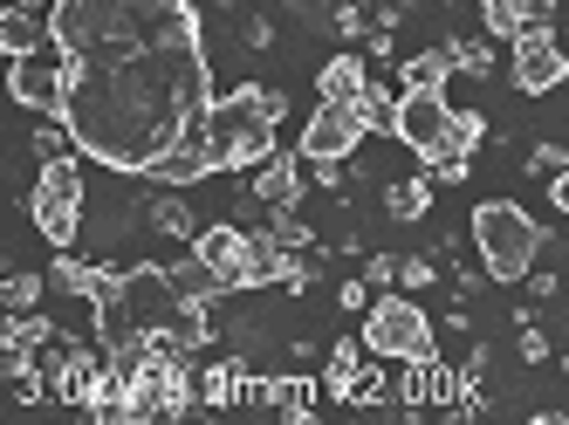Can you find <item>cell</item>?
Here are the masks:
<instances>
[{
    "label": "cell",
    "mask_w": 569,
    "mask_h": 425,
    "mask_svg": "<svg viewBox=\"0 0 569 425\" xmlns=\"http://www.w3.org/2000/svg\"><path fill=\"white\" fill-rule=\"evenodd\" d=\"M207 110H213V62L207 41L192 34V41H144L124 62H76L62 123L76 131V151L97 158L103 172L144 179V165L172 151Z\"/></svg>",
    "instance_id": "cell-1"
},
{
    "label": "cell",
    "mask_w": 569,
    "mask_h": 425,
    "mask_svg": "<svg viewBox=\"0 0 569 425\" xmlns=\"http://www.w3.org/2000/svg\"><path fill=\"white\" fill-rule=\"evenodd\" d=\"M289 117V97L281 90H261V82H240V90L213 97L207 110V145H213V165L220 172H248L274 151V131Z\"/></svg>",
    "instance_id": "cell-2"
},
{
    "label": "cell",
    "mask_w": 569,
    "mask_h": 425,
    "mask_svg": "<svg viewBox=\"0 0 569 425\" xmlns=\"http://www.w3.org/2000/svg\"><path fill=\"white\" fill-rule=\"evenodd\" d=\"M473 247H480V268L495 281H528L536 254L549 247V234L536 227V212L515 206V199H480L473 206Z\"/></svg>",
    "instance_id": "cell-3"
},
{
    "label": "cell",
    "mask_w": 569,
    "mask_h": 425,
    "mask_svg": "<svg viewBox=\"0 0 569 425\" xmlns=\"http://www.w3.org/2000/svg\"><path fill=\"white\" fill-rule=\"evenodd\" d=\"M76 158L83 151L49 158L42 172H34V192H28V220L49 247H76V234H83V165Z\"/></svg>",
    "instance_id": "cell-4"
},
{
    "label": "cell",
    "mask_w": 569,
    "mask_h": 425,
    "mask_svg": "<svg viewBox=\"0 0 569 425\" xmlns=\"http://www.w3.org/2000/svg\"><path fill=\"white\" fill-rule=\"evenodd\" d=\"M363 344H371L378 364H405V357H432V316L412 303V295H378L363 309Z\"/></svg>",
    "instance_id": "cell-5"
},
{
    "label": "cell",
    "mask_w": 569,
    "mask_h": 425,
    "mask_svg": "<svg viewBox=\"0 0 569 425\" xmlns=\"http://www.w3.org/2000/svg\"><path fill=\"white\" fill-rule=\"evenodd\" d=\"M69 76H76L69 49L42 41L34 56H8V97H14L21 110H34V117H62V103H69Z\"/></svg>",
    "instance_id": "cell-6"
},
{
    "label": "cell",
    "mask_w": 569,
    "mask_h": 425,
    "mask_svg": "<svg viewBox=\"0 0 569 425\" xmlns=\"http://www.w3.org/2000/svg\"><path fill=\"white\" fill-rule=\"evenodd\" d=\"M192 254H199V261H207V268L227 281V295L261 288V234H248L240 220H213V227H199V234H192Z\"/></svg>",
    "instance_id": "cell-7"
},
{
    "label": "cell",
    "mask_w": 569,
    "mask_h": 425,
    "mask_svg": "<svg viewBox=\"0 0 569 425\" xmlns=\"http://www.w3.org/2000/svg\"><path fill=\"white\" fill-rule=\"evenodd\" d=\"M508 76H515L521 97H549V90H562V82H569V56H562V41H556L549 21L521 28L508 41Z\"/></svg>",
    "instance_id": "cell-8"
},
{
    "label": "cell",
    "mask_w": 569,
    "mask_h": 425,
    "mask_svg": "<svg viewBox=\"0 0 569 425\" xmlns=\"http://www.w3.org/2000/svg\"><path fill=\"white\" fill-rule=\"evenodd\" d=\"M179 281H172V268H158V261H138V268H124V316H131V329H144V336H166L172 329V316H179Z\"/></svg>",
    "instance_id": "cell-9"
},
{
    "label": "cell",
    "mask_w": 569,
    "mask_h": 425,
    "mask_svg": "<svg viewBox=\"0 0 569 425\" xmlns=\"http://www.w3.org/2000/svg\"><path fill=\"white\" fill-rule=\"evenodd\" d=\"M363 145V117L357 103H316V117L302 123V158L309 165H350V151Z\"/></svg>",
    "instance_id": "cell-10"
},
{
    "label": "cell",
    "mask_w": 569,
    "mask_h": 425,
    "mask_svg": "<svg viewBox=\"0 0 569 425\" xmlns=\"http://www.w3.org/2000/svg\"><path fill=\"white\" fill-rule=\"evenodd\" d=\"M453 138V103L446 90H405L398 97V145H412L419 158H439Z\"/></svg>",
    "instance_id": "cell-11"
},
{
    "label": "cell",
    "mask_w": 569,
    "mask_h": 425,
    "mask_svg": "<svg viewBox=\"0 0 569 425\" xmlns=\"http://www.w3.org/2000/svg\"><path fill=\"white\" fill-rule=\"evenodd\" d=\"M213 172H220V165H213V145H207V117H199L172 151H158V158L144 165V179H151V186H179V192L199 186V179H213Z\"/></svg>",
    "instance_id": "cell-12"
},
{
    "label": "cell",
    "mask_w": 569,
    "mask_h": 425,
    "mask_svg": "<svg viewBox=\"0 0 569 425\" xmlns=\"http://www.w3.org/2000/svg\"><path fill=\"white\" fill-rule=\"evenodd\" d=\"M302 165H309L302 151H268V158L254 165V186H248V192H254V206H268V212H274V206H296V199H302V186H309Z\"/></svg>",
    "instance_id": "cell-13"
},
{
    "label": "cell",
    "mask_w": 569,
    "mask_h": 425,
    "mask_svg": "<svg viewBox=\"0 0 569 425\" xmlns=\"http://www.w3.org/2000/svg\"><path fill=\"white\" fill-rule=\"evenodd\" d=\"M97 370H103V357H97V350H83V344L56 350V344H49V392H56L62 405H83V392L97 385Z\"/></svg>",
    "instance_id": "cell-14"
},
{
    "label": "cell",
    "mask_w": 569,
    "mask_h": 425,
    "mask_svg": "<svg viewBox=\"0 0 569 425\" xmlns=\"http://www.w3.org/2000/svg\"><path fill=\"white\" fill-rule=\"evenodd\" d=\"M363 357H371V344H363V336H337V344H330V364H322V398L350 405V392L363 385V370H371Z\"/></svg>",
    "instance_id": "cell-15"
},
{
    "label": "cell",
    "mask_w": 569,
    "mask_h": 425,
    "mask_svg": "<svg viewBox=\"0 0 569 425\" xmlns=\"http://www.w3.org/2000/svg\"><path fill=\"white\" fill-rule=\"evenodd\" d=\"M363 90H371V56H330V62H322L316 69V97L322 103H357Z\"/></svg>",
    "instance_id": "cell-16"
},
{
    "label": "cell",
    "mask_w": 569,
    "mask_h": 425,
    "mask_svg": "<svg viewBox=\"0 0 569 425\" xmlns=\"http://www.w3.org/2000/svg\"><path fill=\"white\" fill-rule=\"evenodd\" d=\"M248 377H254V370L240 364V357H233V364H213V370H199V405H207V412H233L240 398H248Z\"/></svg>",
    "instance_id": "cell-17"
},
{
    "label": "cell",
    "mask_w": 569,
    "mask_h": 425,
    "mask_svg": "<svg viewBox=\"0 0 569 425\" xmlns=\"http://www.w3.org/2000/svg\"><path fill=\"white\" fill-rule=\"evenodd\" d=\"M49 41V14L34 21L21 0H8V8H0V56H34Z\"/></svg>",
    "instance_id": "cell-18"
},
{
    "label": "cell",
    "mask_w": 569,
    "mask_h": 425,
    "mask_svg": "<svg viewBox=\"0 0 569 425\" xmlns=\"http://www.w3.org/2000/svg\"><path fill=\"white\" fill-rule=\"evenodd\" d=\"M144 227L166 234V240H192L199 234V220H192V206L179 199V186H158V199L144 206Z\"/></svg>",
    "instance_id": "cell-19"
},
{
    "label": "cell",
    "mask_w": 569,
    "mask_h": 425,
    "mask_svg": "<svg viewBox=\"0 0 569 425\" xmlns=\"http://www.w3.org/2000/svg\"><path fill=\"white\" fill-rule=\"evenodd\" d=\"M385 212L398 227H419L426 212H432V179H391L385 186Z\"/></svg>",
    "instance_id": "cell-20"
},
{
    "label": "cell",
    "mask_w": 569,
    "mask_h": 425,
    "mask_svg": "<svg viewBox=\"0 0 569 425\" xmlns=\"http://www.w3.org/2000/svg\"><path fill=\"white\" fill-rule=\"evenodd\" d=\"M398 76H405V90H446V76H453V49H419L412 62H398Z\"/></svg>",
    "instance_id": "cell-21"
},
{
    "label": "cell",
    "mask_w": 569,
    "mask_h": 425,
    "mask_svg": "<svg viewBox=\"0 0 569 425\" xmlns=\"http://www.w3.org/2000/svg\"><path fill=\"white\" fill-rule=\"evenodd\" d=\"M480 28L495 41H515L521 28H536V8L528 0H480Z\"/></svg>",
    "instance_id": "cell-22"
},
{
    "label": "cell",
    "mask_w": 569,
    "mask_h": 425,
    "mask_svg": "<svg viewBox=\"0 0 569 425\" xmlns=\"http://www.w3.org/2000/svg\"><path fill=\"white\" fill-rule=\"evenodd\" d=\"M172 281H179V295H186V303H220V295H227V281H220L207 261H199V254H186V261L172 268Z\"/></svg>",
    "instance_id": "cell-23"
},
{
    "label": "cell",
    "mask_w": 569,
    "mask_h": 425,
    "mask_svg": "<svg viewBox=\"0 0 569 425\" xmlns=\"http://www.w3.org/2000/svg\"><path fill=\"white\" fill-rule=\"evenodd\" d=\"M357 117H363V131H385V138H398V97L385 90V82H371V90L357 97Z\"/></svg>",
    "instance_id": "cell-24"
},
{
    "label": "cell",
    "mask_w": 569,
    "mask_h": 425,
    "mask_svg": "<svg viewBox=\"0 0 569 425\" xmlns=\"http://www.w3.org/2000/svg\"><path fill=\"white\" fill-rule=\"evenodd\" d=\"M42 288H56V281L34 275V268H14L8 281H0V309H42Z\"/></svg>",
    "instance_id": "cell-25"
},
{
    "label": "cell",
    "mask_w": 569,
    "mask_h": 425,
    "mask_svg": "<svg viewBox=\"0 0 569 425\" xmlns=\"http://www.w3.org/2000/svg\"><path fill=\"white\" fill-rule=\"evenodd\" d=\"M446 49H453V69L460 76H495V49H487L480 34H453Z\"/></svg>",
    "instance_id": "cell-26"
},
{
    "label": "cell",
    "mask_w": 569,
    "mask_h": 425,
    "mask_svg": "<svg viewBox=\"0 0 569 425\" xmlns=\"http://www.w3.org/2000/svg\"><path fill=\"white\" fill-rule=\"evenodd\" d=\"M261 234H268L274 247H302V254L316 247V227H302V220H296V206H274V220H268Z\"/></svg>",
    "instance_id": "cell-27"
},
{
    "label": "cell",
    "mask_w": 569,
    "mask_h": 425,
    "mask_svg": "<svg viewBox=\"0 0 569 425\" xmlns=\"http://www.w3.org/2000/svg\"><path fill=\"white\" fill-rule=\"evenodd\" d=\"M515 350H521V364H549V336H542L536 309H515Z\"/></svg>",
    "instance_id": "cell-28"
},
{
    "label": "cell",
    "mask_w": 569,
    "mask_h": 425,
    "mask_svg": "<svg viewBox=\"0 0 569 425\" xmlns=\"http://www.w3.org/2000/svg\"><path fill=\"white\" fill-rule=\"evenodd\" d=\"M480 145H487V117H480V110H453V138H446V151L473 158Z\"/></svg>",
    "instance_id": "cell-29"
},
{
    "label": "cell",
    "mask_w": 569,
    "mask_h": 425,
    "mask_svg": "<svg viewBox=\"0 0 569 425\" xmlns=\"http://www.w3.org/2000/svg\"><path fill=\"white\" fill-rule=\"evenodd\" d=\"M426 165H432V172H426L432 186H467V179H473V158H460V151H439V158H426Z\"/></svg>",
    "instance_id": "cell-30"
},
{
    "label": "cell",
    "mask_w": 569,
    "mask_h": 425,
    "mask_svg": "<svg viewBox=\"0 0 569 425\" xmlns=\"http://www.w3.org/2000/svg\"><path fill=\"white\" fill-rule=\"evenodd\" d=\"M562 165H569V145H556V138H542V145H528V172H536V179H556Z\"/></svg>",
    "instance_id": "cell-31"
},
{
    "label": "cell",
    "mask_w": 569,
    "mask_h": 425,
    "mask_svg": "<svg viewBox=\"0 0 569 425\" xmlns=\"http://www.w3.org/2000/svg\"><path fill=\"white\" fill-rule=\"evenodd\" d=\"M398 288H439V261H432V254H405Z\"/></svg>",
    "instance_id": "cell-32"
},
{
    "label": "cell",
    "mask_w": 569,
    "mask_h": 425,
    "mask_svg": "<svg viewBox=\"0 0 569 425\" xmlns=\"http://www.w3.org/2000/svg\"><path fill=\"white\" fill-rule=\"evenodd\" d=\"M330 28L350 41V34H371V28H363V8H357V0H330Z\"/></svg>",
    "instance_id": "cell-33"
},
{
    "label": "cell",
    "mask_w": 569,
    "mask_h": 425,
    "mask_svg": "<svg viewBox=\"0 0 569 425\" xmlns=\"http://www.w3.org/2000/svg\"><path fill=\"white\" fill-rule=\"evenodd\" d=\"M398 254H371V261H363V281H371V288H398Z\"/></svg>",
    "instance_id": "cell-34"
},
{
    "label": "cell",
    "mask_w": 569,
    "mask_h": 425,
    "mask_svg": "<svg viewBox=\"0 0 569 425\" xmlns=\"http://www.w3.org/2000/svg\"><path fill=\"white\" fill-rule=\"evenodd\" d=\"M371 303H378L371 281H337V309H350V316H357V309H371Z\"/></svg>",
    "instance_id": "cell-35"
},
{
    "label": "cell",
    "mask_w": 569,
    "mask_h": 425,
    "mask_svg": "<svg viewBox=\"0 0 569 425\" xmlns=\"http://www.w3.org/2000/svg\"><path fill=\"white\" fill-rule=\"evenodd\" d=\"M528 288H536V295H542V303H556V295H562V275H556V268H542V275H536V268H528Z\"/></svg>",
    "instance_id": "cell-36"
},
{
    "label": "cell",
    "mask_w": 569,
    "mask_h": 425,
    "mask_svg": "<svg viewBox=\"0 0 569 425\" xmlns=\"http://www.w3.org/2000/svg\"><path fill=\"white\" fill-rule=\"evenodd\" d=\"M240 34H248V49H268V41H274V21H268V14H248V28H240Z\"/></svg>",
    "instance_id": "cell-37"
},
{
    "label": "cell",
    "mask_w": 569,
    "mask_h": 425,
    "mask_svg": "<svg viewBox=\"0 0 569 425\" xmlns=\"http://www.w3.org/2000/svg\"><path fill=\"white\" fill-rule=\"evenodd\" d=\"M549 206H556V212H569V165H562V172L549 179Z\"/></svg>",
    "instance_id": "cell-38"
},
{
    "label": "cell",
    "mask_w": 569,
    "mask_h": 425,
    "mask_svg": "<svg viewBox=\"0 0 569 425\" xmlns=\"http://www.w3.org/2000/svg\"><path fill=\"white\" fill-rule=\"evenodd\" d=\"M391 34H398V28H371V34H363V41H371V62H385V56H391Z\"/></svg>",
    "instance_id": "cell-39"
},
{
    "label": "cell",
    "mask_w": 569,
    "mask_h": 425,
    "mask_svg": "<svg viewBox=\"0 0 569 425\" xmlns=\"http://www.w3.org/2000/svg\"><path fill=\"white\" fill-rule=\"evenodd\" d=\"M391 8H419V0H391Z\"/></svg>",
    "instance_id": "cell-40"
},
{
    "label": "cell",
    "mask_w": 569,
    "mask_h": 425,
    "mask_svg": "<svg viewBox=\"0 0 569 425\" xmlns=\"http://www.w3.org/2000/svg\"><path fill=\"white\" fill-rule=\"evenodd\" d=\"M562 377H569V357H562Z\"/></svg>",
    "instance_id": "cell-41"
}]
</instances>
